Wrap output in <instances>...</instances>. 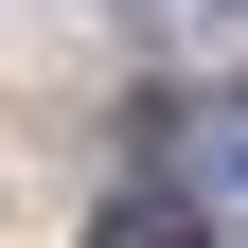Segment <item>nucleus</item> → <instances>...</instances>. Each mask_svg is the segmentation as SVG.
I'll list each match as a JSON object with an SVG mask.
<instances>
[{
	"label": "nucleus",
	"instance_id": "nucleus-1",
	"mask_svg": "<svg viewBox=\"0 0 248 248\" xmlns=\"http://www.w3.org/2000/svg\"><path fill=\"white\" fill-rule=\"evenodd\" d=\"M195 231H248V107H195Z\"/></svg>",
	"mask_w": 248,
	"mask_h": 248
},
{
	"label": "nucleus",
	"instance_id": "nucleus-2",
	"mask_svg": "<svg viewBox=\"0 0 248 248\" xmlns=\"http://www.w3.org/2000/svg\"><path fill=\"white\" fill-rule=\"evenodd\" d=\"M89 248H213V231H195V195H107Z\"/></svg>",
	"mask_w": 248,
	"mask_h": 248
},
{
	"label": "nucleus",
	"instance_id": "nucleus-3",
	"mask_svg": "<svg viewBox=\"0 0 248 248\" xmlns=\"http://www.w3.org/2000/svg\"><path fill=\"white\" fill-rule=\"evenodd\" d=\"M231 18H248V0H231Z\"/></svg>",
	"mask_w": 248,
	"mask_h": 248
}]
</instances>
